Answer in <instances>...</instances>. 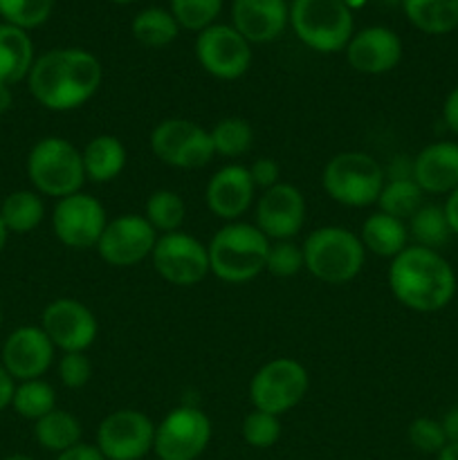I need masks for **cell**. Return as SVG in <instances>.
Here are the masks:
<instances>
[{
	"mask_svg": "<svg viewBox=\"0 0 458 460\" xmlns=\"http://www.w3.org/2000/svg\"><path fill=\"white\" fill-rule=\"evenodd\" d=\"M106 225V207L84 191L61 198L52 211L54 234L70 250L97 247Z\"/></svg>",
	"mask_w": 458,
	"mask_h": 460,
	"instance_id": "4fadbf2b",
	"label": "cell"
},
{
	"mask_svg": "<svg viewBox=\"0 0 458 460\" xmlns=\"http://www.w3.org/2000/svg\"><path fill=\"white\" fill-rule=\"evenodd\" d=\"M81 434H84L81 422L76 420V416H72L70 411H63V409H54L48 416L36 420L34 425L36 443L45 452L52 454H63L76 447L81 443Z\"/></svg>",
	"mask_w": 458,
	"mask_h": 460,
	"instance_id": "4316f807",
	"label": "cell"
},
{
	"mask_svg": "<svg viewBox=\"0 0 458 460\" xmlns=\"http://www.w3.org/2000/svg\"><path fill=\"white\" fill-rule=\"evenodd\" d=\"M407 438L413 445V449H418L420 454H431V456H436L447 445V436H445L440 420L427 416L416 418L409 425Z\"/></svg>",
	"mask_w": 458,
	"mask_h": 460,
	"instance_id": "f35d334b",
	"label": "cell"
},
{
	"mask_svg": "<svg viewBox=\"0 0 458 460\" xmlns=\"http://www.w3.org/2000/svg\"><path fill=\"white\" fill-rule=\"evenodd\" d=\"M110 3H117V4H128V3H135V0H110Z\"/></svg>",
	"mask_w": 458,
	"mask_h": 460,
	"instance_id": "f5cc1de1",
	"label": "cell"
},
{
	"mask_svg": "<svg viewBox=\"0 0 458 460\" xmlns=\"http://www.w3.org/2000/svg\"><path fill=\"white\" fill-rule=\"evenodd\" d=\"M54 362V344L40 326L16 328L4 340L3 367L13 380H40Z\"/></svg>",
	"mask_w": 458,
	"mask_h": 460,
	"instance_id": "ac0fdd59",
	"label": "cell"
},
{
	"mask_svg": "<svg viewBox=\"0 0 458 460\" xmlns=\"http://www.w3.org/2000/svg\"><path fill=\"white\" fill-rule=\"evenodd\" d=\"M7 236H9V229L4 227L3 218H0V254H3L4 245H7Z\"/></svg>",
	"mask_w": 458,
	"mask_h": 460,
	"instance_id": "681fc988",
	"label": "cell"
},
{
	"mask_svg": "<svg viewBox=\"0 0 458 460\" xmlns=\"http://www.w3.org/2000/svg\"><path fill=\"white\" fill-rule=\"evenodd\" d=\"M377 205H380L382 214H389L400 220H409L425 205V191L418 187L413 178H389L384 180Z\"/></svg>",
	"mask_w": 458,
	"mask_h": 460,
	"instance_id": "f546056e",
	"label": "cell"
},
{
	"mask_svg": "<svg viewBox=\"0 0 458 460\" xmlns=\"http://www.w3.org/2000/svg\"><path fill=\"white\" fill-rule=\"evenodd\" d=\"M269 238L256 225L227 223L207 245L211 272L225 283H247L265 270Z\"/></svg>",
	"mask_w": 458,
	"mask_h": 460,
	"instance_id": "3957f363",
	"label": "cell"
},
{
	"mask_svg": "<svg viewBox=\"0 0 458 460\" xmlns=\"http://www.w3.org/2000/svg\"><path fill=\"white\" fill-rule=\"evenodd\" d=\"M187 216V207L184 200L171 189H157L148 196L146 209H144V218L151 223V227L160 234L178 232Z\"/></svg>",
	"mask_w": 458,
	"mask_h": 460,
	"instance_id": "1f68e13d",
	"label": "cell"
},
{
	"mask_svg": "<svg viewBox=\"0 0 458 460\" xmlns=\"http://www.w3.org/2000/svg\"><path fill=\"white\" fill-rule=\"evenodd\" d=\"M45 205L36 191H21L9 193L0 205V218L9 234H30L43 223Z\"/></svg>",
	"mask_w": 458,
	"mask_h": 460,
	"instance_id": "83f0119b",
	"label": "cell"
},
{
	"mask_svg": "<svg viewBox=\"0 0 458 460\" xmlns=\"http://www.w3.org/2000/svg\"><path fill=\"white\" fill-rule=\"evenodd\" d=\"M27 175L43 196L67 198L79 193L85 182L81 151L63 137H43L27 155Z\"/></svg>",
	"mask_w": 458,
	"mask_h": 460,
	"instance_id": "5b68a950",
	"label": "cell"
},
{
	"mask_svg": "<svg viewBox=\"0 0 458 460\" xmlns=\"http://www.w3.org/2000/svg\"><path fill=\"white\" fill-rule=\"evenodd\" d=\"M436 460H458V443H447L438 454Z\"/></svg>",
	"mask_w": 458,
	"mask_h": 460,
	"instance_id": "c3c4849f",
	"label": "cell"
},
{
	"mask_svg": "<svg viewBox=\"0 0 458 460\" xmlns=\"http://www.w3.org/2000/svg\"><path fill=\"white\" fill-rule=\"evenodd\" d=\"M389 288L413 313H438L456 296V272L438 250L409 245L391 259Z\"/></svg>",
	"mask_w": 458,
	"mask_h": 460,
	"instance_id": "7a4b0ae2",
	"label": "cell"
},
{
	"mask_svg": "<svg viewBox=\"0 0 458 460\" xmlns=\"http://www.w3.org/2000/svg\"><path fill=\"white\" fill-rule=\"evenodd\" d=\"M196 57L207 75L223 81L241 79L251 66V48L233 25H209L198 34Z\"/></svg>",
	"mask_w": 458,
	"mask_h": 460,
	"instance_id": "9a60e30c",
	"label": "cell"
},
{
	"mask_svg": "<svg viewBox=\"0 0 458 460\" xmlns=\"http://www.w3.org/2000/svg\"><path fill=\"white\" fill-rule=\"evenodd\" d=\"M58 377L67 389H84L92 377V362L85 353H63L58 362Z\"/></svg>",
	"mask_w": 458,
	"mask_h": 460,
	"instance_id": "ab89813d",
	"label": "cell"
},
{
	"mask_svg": "<svg viewBox=\"0 0 458 460\" xmlns=\"http://www.w3.org/2000/svg\"><path fill=\"white\" fill-rule=\"evenodd\" d=\"M103 67L88 49L58 48L39 57L31 66L27 85L36 102L54 112L76 111L97 94Z\"/></svg>",
	"mask_w": 458,
	"mask_h": 460,
	"instance_id": "6da1fadb",
	"label": "cell"
},
{
	"mask_svg": "<svg viewBox=\"0 0 458 460\" xmlns=\"http://www.w3.org/2000/svg\"><path fill=\"white\" fill-rule=\"evenodd\" d=\"M305 223V198L295 184L278 182L256 202V227L269 241H292Z\"/></svg>",
	"mask_w": 458,
	"mask_h": 460,
	"instance_id": "e0dca14e",
	"label": "cell"
},
{
	"mask_svg": "<svg viewBox=\"0 0 458 460\" xmlns=\"http://www.w3.org/2000/svg\"><path fill=\"white\" fill-rule=\"evenodd\" d=\"M301 268H304V250H301L296 243L274 241L272 245H269L265 270H268L272 277L290 279L295 277V274H299Z\"/></svg>",
	"mask_w": 458,
	"mask_h": 460,
	"instance_id": "74e56055",
	"label": "cell"
},
{
	"mask_svg": "<svg viewBox=\"0 0 458 460\" xmlns=\"http://www.w3.org/2000/svg\"><path fill=\"white\" fill-rule=\"evenodd\" d=\"M54 0H0V16L21 30H34L49 18Z\"/></svg>",
	"mask_w": 458,
	"mask_h": 460,
	"instance_id": "d590c367",
	"label": "cell"
},
{
	"mask_svg": "<svg viewBox=\"0 0 458 460\" xmlns=\"http://www.w3.org/2000/svg\"><path fill=\"white\" fill-rule=\"evenodd\" d=\"M34 43L25 30L0 22V84L16 85L30 76L34 66Z\"/></svg>",
	"mask_w": 458,
	"mask_h": 460,
	"instance_id": "603a6c76",
	"label": "cell"
},
{
	"mask_svg": "<svg viewBox=\"0 0 458 460\" xmlns=\"http://www.w3.org/2000/svg\"><path fill=\"white\" fill-rule=\"evenodd\" d=\"M281 416H274V413H265L254 409L251 413H247L245 420H242L241 434L250 447L254 449H269L278 443L281 438Z\"/></svg>",
	"mask_w": 458,
	"mask_h": 460,
	"instance_id": "8d00e7d4",
	"label": "cell"
},
{
	"mask_svg": "<svg viewBox=\"0 0 458 460\" xmlns=\"http://www.w3.org/2000/svg\"><path fill=\"white\" fill-rule=\"evenodd\" d=\"M364 3H366V0H344V4L350 9V12H353V9H359Z\"/></svg>",
	"mask_w": 458,
	"mask_h": 460,
	"instance_id": "f907efd6",
	"label": "cell"
},
{
	"mask_svg": "<svg viewBox=\"0 0 458 460\" xmlns=\"http://www.w3.org/2000/svg\"><path fill=\"white\" fill-rule=\"evenodd\" d=\"M404 16L429 36L449 34L458 27V0H400Z\"/></svg>",
	"mask_w": 458,
	"mask_h": 460,
	"instance_id": "484cf974",
	"label": "cell"
},
{
	"mask_svg": "<svg viewBox=\"0 0 458 460\" xmlns=\"http://www.w3.org/2000/svg\"><path fill=\"white\" fill-rule=\"evenodd\" d=\"M250 175L256 189L268 191L274 184L281 182V166H278V162L274 160V157H259V160L250 166Z\"/></svg>",
	"mask_w": 458,
	"mask_h": 460,
	"instance_id": "60d3db41",
	"label": "cell"
},
{
	"mask_svg": "<svg viewBox=\"0 0 458 460\" xmlns=\"http://www.w3.org/2000/svg\"><path fill=\"white\" fill-rule=\"evenodd\" d=\"M171 13L180 27L191 31H202L218 18L223 0H169Z\"/></svg>",
	"mask_w": 458,
	"mask_h": 460,
	"instance_id": "e575fe53",
	"label": "cell"
},
{
	"mask_svg": "<svg viewBox=\"0 0 458 460\" xmlns=\"http://www.w3.org/2000/svg\"><path fill=\"white\" fill-rule=\"evenodd\" d=\"M153 268L171 286L189 288L200 283L211 272L209 252L198 238L184 232H171L157 236L153 247Z\"/></svg>",
	"mask_w": 458,
	"mask_h": 460,
	"instance_id": "7c38bea8",
	"label": "cell"
},
{
	"mask_svg": "<svg viewBox=\"0 0 458 460\" xmlns=\"http://www.w3.org/2000/svg\"><path fill=\"white\" fill-rule=\"evenodd\" d=\"M155 422L137 409H117L108 413L97 427L99 452L106 460H142L153 452Z\"/></svg>",
	"mask_w": 458,
	"mask_h": 460,
	"instance_id": "8fae6325",
	"label": "cell"
},
{
	"mask_svg": "<svg viewBox=\"0 0 458 460\" xmlns=\"http://www.w3.org/2000/svg\"><path fill=\"white\" fill-rule=\"evenodd\" d=\"M157 243V232L144 216L126 214L108 220L97 247L103 261L115 268H130L153 254Z\"/></svg>",
	"mask_w": 458,
	"mask_h": 460,
	"instance_id": "2e32d148",
	"label": "cell"
},
{
	"mask_svg": "<svg viewBox=\"0 0 458 460\" xmlns=\"http://www.w3.org/2000/svg\"><path fill=\"white\" fill-rule=\"evenodd\" d=\"M0 326H3V313H0Z\"/></svg>",
	"mask_w": 458,
	"mask_h": 460,
	"instance_id": "db71d44e",
	"label": "cell"
},
{
	"mask_svg": "<svg viewBox=\"0 0 458 460\" xmlns=\"http://www.w3.org/2000/svg\"><path fill=\"white\" fill-rule=\"evenodd\" d=\"M233 27L247 43H269L278 39L290 21L286 0H233Z\"/></svg>",
	"mask_w": 458,
	"mask_h": 460,
	"instance_id": "44dd1931",
	"label": "cell"
},
{
	"mask_svg": "<svg viewBox=\"0 0 458 460\" xmlns=\"http://www.w3.org/2000/svg\"><path fill=\"white\" fill-rule=\"evenodd\" d=\"M40 328L49 337L54 349H61L63 353H85L94 344L99 332L92 310L70 296H61L45 305L40 314Z\"/></svg>",
	"mask_w": 458,
	"mask_h": 460,
	"instance_id": "5bb4252c",
	"label": "cell"
},
{
	"mask_svg": "<svg viewBox=\"0 0 458 460\" xmlns=\"http://www.w3.org/2000/svg\"><path fill=\"white\" fill-rule=\"evenodd\" d=\"M409 236L416 241V245L427 250H440L449 238L454 236L449 229L447 216L440 205H422L416 214L409 218Z\"/></svg>",
	"mask_w": 458,
	"mask_h": 460,
	"instance_id": "4dcf8cb0",
	"label": "cell"
},
{
	"mask_svg": "<svg viewBox=\"0 0 458 460\" xmlns=\"http://www.w3.org/2000/svg\"><path fill=\"white\" fill-rule=\"evenodd\" d=\"M12 407L16 409L18 416L36 422L57 409V394H54L52 385H48L45 380L21 382L13 391Z\"/></svg>",
	"mask_w": 458,
	"mask_h": 460,
	"instance_id": "836d02e7",
	"label": "cell"
},
{
	"mask_svg": "<svg viewBox=\"0 0 458 460\" xmlns=\"http://www.w3.org/2000/svg\"><path fill=\"white\" fill-rule=\"evenodd\" d=\"M323 191L344 207H371L384 187V169L362 151L337 153L323 166Z\"/></svg>",
	"mask_w": 458,
	"mask_h": 460,
	"instance_id": "52a82bcc",
	"label": "cell"
},
{
	"mask_svg": "<svg viewBox=\"0 0 458 460\" xmlns=\"http://www.w3.org/2000/svg\"><path fill=\"white\" fill-rule=\"evenodd\" d=\"M440 425H443L445 436H447V443H458V407L449 409L443 420H440Z\"/></svg>",
	"mask_w": 458,
	"mask_h": 460,
	"instance_id": "bcb514c9",
	"label": "cell"
},
{
	"mask_svg": "<svg viewBox=\"0 0 458 460\" xmlns=\"http://www.w3.org/2000/svg\"><path fill=\"white\" fill-rule=\"evenodd\" d=\"M254 191L256 187L251 182L250 169L241 164H227L211 175L205 189V200L211 214L233 223L250 209Z\"/></svg>",
	"mask_w": 458,
	"mask_h": 460,
	"instance_id": "ffe728a7",
	"label": "cell"
},
{
	"mask_svg": "<svg viewBox=\"0 0 458 460\" xmlns=\"http://www.w3.org/2000/svg\"><path fill=\"white\" fill-rule=\"evenodd\" d=\"M211 420L198 407H175L155 425L153 452L160 460H198L211 443Z\"/></svg>",
	"mask_w": 458,
	"mask_h": 460,
	"instance_id": "30bf717a",
	"label": "cell"
},
{
	"mask_svg": "<svg viewBox=\"0 0 458 460\" xmlns=\"http://www.w3.org/2000/svg\"><path fill=\"white\" fill-rule=\"evenodd\" d=\"M54 460H106L103 454L99 452L97 445H88V443H79L76 447L67 449V452L57 454Z\"/></svg>",
	"mask_w": 458,
	"mask_h": 460,
	"instance_id": "7bdbcfd3",
	"label": "cell"
},
{
	"mask_svg": "<svg viewBox=\"0 0 458 460\" xmlns=\"http://www.w3.org/2000/svg\"><path fill=\"white\" fill-rule=\"evenodd\" d=\"M359 241L366 252L382 259H395L404 247H409V227L404 220L377 211L362 223Z\"/></svg>",
	"mask_w": 458,
	"mask_h": 460,
	"instance_id": "cb8c5ba5",
	"label": "cell"
},
{
	"mask_svg": "<svg viewBox=\"0 0 458 460\" xmlns=\"http://www.w3.org/2000/svg\"><path fill=\"white\" fill-rule=\"evenodd\" d=\"M443 121L454 135H458V85L449 90L443 103Z\"/></svg>",
	"mask_w": 458,
	"mask_h": 460,
	"instance_id": "b9f144b4",
	"label": "cell"
},
{
	"mask_svg": "<svg viewBox=\"0 0 458 460\" xmlns=\"http://www.w3.org/2000/svg\"><path fill=\"white\" fill-rule=\"evenodd\" d=\"M130 31H133V39L146 48H166L178 39L180 25L171 9L148 7L133 18Z\"/></svg>",
	"mask_w": 458,
	"mask_h": 460,
	"instance_id": "f1b7e54d",
	"label": "cell"
},
{
	"mask_svg": "<svg viewBox=\"0 0 458 460\" xmlns=\"http://www.w3.org/2000/svg\"><path fill=\"white\" fill-rule=\"evenodd\" d=\"M443 209H445V216H447L449 229H452L454 236H458V187L449 193L447 200H445V205H443Z\"/></svg>",
	"mask_w": 458,
	"mask_h": 460,
	"instance_id": "f6af8a7d",
	"label": "cell"
},
{
	"mask_svg": "<svg viewBox=\"0 0 458 460\" xmlns=\"http://www.w3.org/2000/svg\"><path fill=\"white\" fill-rule=\"evenodd\" d=\"M211 142H214L216 155L223 157H241L254 144V130L251 124L242 117H225L214 128L209 130Z\"/></svg>",
	"mask_w": 458,
	"mask_h": 460,
	"instance_id": "d6a6232c",
	"label": "cell"
},
{
	"mask_svg": "<svg viewBox=\"0 0 458 460\" xmlns=\"http://www.w3.org/2000/svg\"><path fill=\"white\" fill-rule=\"evenodd\" d=\"M290 25L301 43L321 54L346 49L353 39V12L344 0H295Z\"/></svg>",
	"mask_w": 458,
	"mask_h": 460,
	"instance_id": "8992f818",
	"label": "cell"
},
{
	"mask_svg": "<svg viewBox=\"0 0 458 460\" xmlns=\"http://www.w3.org/2000/svg\"><path fill=\"white\" fill-rule=\"evenodd\" d=\"M148 144L157 160L175 169H202L216 155L209 130L182 117L162 119L151 130Z\"/></svg>",
	"mask_w": 458,
	"mask_h": 460,
	"instance_id": "9c48e42d",
	"label": "cell"
},
{
	"mask_svg": "<svg viewBox=\"0 0 458 460\" xmlns=\"http://www.w3.org/2000/svg\"><path fill=\"white\" fill-rule=\"evenodd\" d=\"M13 391H16V386H13V377L9 376V373L4 371L3 364H0V411L12 404Z\"/></svg>",
	"mask_w": 458,
	"mask_h": 460,
	"instance_id": "ee69618b",
	"label": "cell"
},
{
	"mask_svg": "<svg viewBox=\"0 0 458 460\" xmlns=\"http://www.w3.org/2000/svg\"><path fill=\"white\" fill-rule=\"evenodd\" d=\"M346 61L359 75H386L402 58V40L389 27H366L346 45Z\"/></svg>",
	"mask_w": 458,
	"mask_h": 460,
	"instance_id": "d6986e66",
	"label": "cell"
},
{
	"mask_svg": "<svg viewBox=\"0 0 458 460\" xmlns=\"http://www.w3.org/2000/svg\"><path fill=\"white\" fill-rule=\"evenodd\" d=\"M413 180L425 193L449 196L458 187V144H427L413 157Z\"/></svg>",
	"mask_w": 458,
	"mask_h": 460,
	"instance_id": "7402d4cb",
	"label": "cell"
},
{
	"mask_svg": "<svg viewBox=\"0 0 458 460\" xmlns=\"http://www.w3.org/2000/svg\"><path fill=\"white\" fill-rule=\"evenodd\" d=\"M81 157H84L85 178L97 184L112 182L124 171L126 160H128L126 146L115 135H97V137H92L81 151Z\"/></svg>",
	"mask_w": 458,
	"mask_h": 460,
	"instance_id": "d4e9b609",
	"label": "cell"
},
{
	"mask_svg": "<svg viewBox=\"0 0 458 460\" xmlns=\"http://www.w3.org/2000/svg\"><path fill=\"white\" fill-rule=\"evenodd\" d=\"M4 460H34V458L27 456V454H12V456H7Z\"/></svg>",
	"mask_w": 458,
	"mask_h": 460,
	"instance_id": "816d5d0a",
	"label": "cell"
},
{
	"mask_svg": "<svg viewBox=\"0 0 458 460\" xmlns=\"http://www.w3.org/2000/svg\"><path fill=\"white\" fill-rule=\"evenodd\" d=\"M13 103V94H12V88L9 85H3L0 84V115H4V112L12 108Z\"/></svg>",
	"mask_w": 458,
	"mask_h": 460,
	"instance_id": "7dc6e473",
	"label": "cell"
},
{
	"mask_svg": "<svg viewBox=\"0 0 458 460\" xmlns=\"http://www.w3.org/2000/svg\"><path fill=\"white\" fill-rule=\"evenodd\" d=\"M304 268L314 279L330 286L348 283L362 272L366 250L355 232L337 225H326L310 234L301 245Z\"/></svg>",
	"mask_w": 458,
	"mask_h": 460,
	"instance_id": "277c9868",
	"label": "cell"
},
{
	"mask_svg": "<svg viewBox=\"0 0 458 460\" xmlns=\"http://www.w3.org/2000/svg\"><path fill=\"white\" fill-rule=\"evenodd\" d=\"M308 371L292 358L265 362L250 382V398L254 409L274 416L292 411L308 394Z\"/></svg>",
	"mask_w": 458,
	"mask_h": 460,
	"instance_id": "ba28073f",
	"label": "cell"
}]
</instances>
